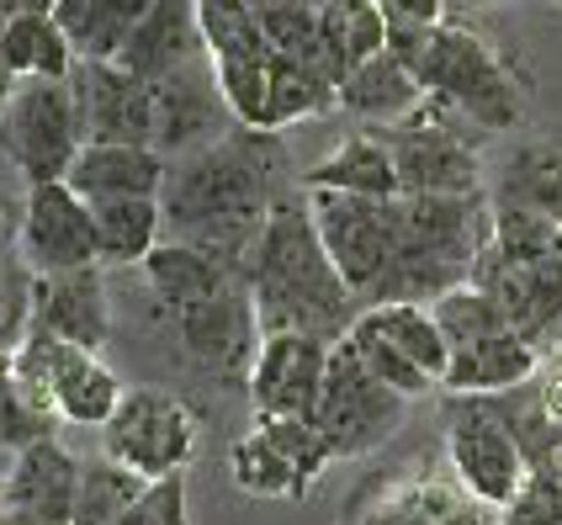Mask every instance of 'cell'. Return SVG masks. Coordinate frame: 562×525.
<instances>
[{
  "mask_svg": "<svg viewBox=\"0 0 562 525\" xmlns=\"http://www.w3.org/2000/svg\"><path fill=\"white\" fill-rule=\"evenodd\" d=\"M297 186L303 176L292 170V159L281 149V133L234 123L207 149L170 165L165 191H159L165 228H170V239L250 271L266 217Z\"/></svg>",
  "mask_w": 562,
  "mask_h": 525,
  "instance_id": "obj_1",
  "label": "cell"
},
{
  "mask_svg": "<svg viewBox=\"0 0 562 525\" xmlns=\"http://www.w3.org/2000/svg\"><path fill=\"white\" fill-rule=\"evenodd\" d=\"M144 281L155 292L159 319L170 340L181 345L191 367L213 382H250L255 350H260V313H255L250 271L213 260L196 245L159 239L144 260Z\"/></svg>",
  "mask_w": 562,
  "mask_h": 525,
  "instance_id": "obj_2",
  "label": "cell"
},
{
  "mask_svg": "<svg viewBox=\"0 0 562 525\" xmlns=\"http://www.w3.org/2000/svg\"><path fill=\"white\" fill-rule=\"evenodd\" d=\"M250 292L260 313V335H313L340 345L361 313V298L345 287L340 266L318 239L308 191H286L250 255Z\"/></svg>",
  "mask_w": 562,
  "mask_h": 525,
  "instance_id": "obj_3",
  "label": "cell"
},
{
  "mask_svg": "<svg viewBox=\"0 0 562 525\" xmlns=\"http://www.w3.org/2000/svg\"><path fill=\"white\" fill-rule=\"evenodd\" d=\"M494 239L488 191L477 197H398V249L382 271L372 303H436L451 287H468L477 255Z\"/></svg>",
  "mask_w": 562,
  "mask_h": 525,
  "instance_id": "obj_4",
  "label": "cell"
},
{
  "mask_svg": "<svg viewBox=\"0 0 562 525\" xmlns=\"http://www.w3.org/2000/svg\"><path fill=\"white\" fill-rule=\"evenodd\" d=\"M398 59L414 69L430 101L457 112L477 133H509L526 123V91L509 75V64L462 22H440L436 32L419 37H393L387 43Z\"/></svg>",
  "mask_w": 562,
  "mask_h": 525,
  "instance_id": "obj_5",
  "label": "cell"
},
{
  "mask_svg": "<svg viewBox=\"0 0 562 525\" xmlns=\"http://www.w3.org/2000/svg\"><path fill=\"white\" fill-rule=\"evenodd\" d=\"M382 144L398 170L404 197H477L488 191L483 181V155H477V127L446 112L440 101H419L408 118L382 123Z\"/></svg>",
  "mask_w": 562,
  "mask_h": 525,
  "instance_id": "obj_6",
  "label": "cell"
},
{
  "mask_svg": "<svg viewBox=\"0 0 562 525\" xmlns=\"http://www.w3.org/2000/svg\"><path fill=\"white\" fill-rule=\"evenodd\" d=\"M11 377L27 388L32 403H43L48 414H59L64 425H86V431H101L127 393L123 382H117V371L106 367L95 350L64 340V335L43 329V324H32L27 340L16 345Z\"/></svg>",
  "mask_w": 562,
  "mask_h": 525,
  "instance_id": "obj_7",
  "label": "cell"
},
{
  "mask_svg": "<svg viewBox=\"0 0 562 525\" xmlns=\"http://www.w3.org/2000/svg\"><path fill=\"white\" fill-rule=\"evenodd\" d=\"M86 149V112L75 80H22L0 112V155L27 186L64 181Z\"/></svg>",
  "mask_w": 562,
  "mask_h": 525,
  "instance_id": "obj_8",
  "label": "cell"
},
{
  "mask_svg": "<svg viewBox=\"0 0 562 525\" xmlns=\"http://www.w3.org/2000/svg\"><path fill=\"white\" fill-rule=\"evenodd\" d=\"M404 414H408V399L393 393V388L361 361L356 345L340 340L329 350V371H324V388H318L313 425L324 431L335 462L367 457L376 446H387L393 435L404 431Z\"/></svg>",
  "mask_w": 562,
  "mask_h": 525,
  "instance_id": "obj_9",
  "label": "cell"
},
{
  "mask_svg": "<svg viewBox=\"0 0 562 525\" xmlns=\"http://www.w3.org/2000/svg\"><path fill=\"white\" fill-rule=\"evenodd\" d=\"M446 462L494 515L531 478L520 435L488 409V399H472V393H446Z\"/></svg>",
  "mask_w": 562,
  "mask_h": 525,
  "instance_id": "obj_10",
  "label": "cell"
},
{
  "mask_svg": "<svg viewBox=\"0 0 562 525\" xmlns=\"http://www.w3.org/2000/svg\"><path fill=\"white\" fill-rule=\"evenodd\" d=\"M101 451H112L144 478H170L187 472L191 451H196V414L176 388H155L138 382L127 388L117 414L101 425Z\"/></svg>",
  "mask_w": 562,
  "mask_h": 525,
  "instance_id": "obj_11",
  "label": "cell"
},
{
  "mask_svg": "<svg viewBox=\"0 0 562 525\" xmlns=\"http://www.w3.org/2000/svg\"><path fill=\"white\" fill-rule=\"evenodd\" d=\"M318 239L340 266L345 287L361 298L372 292L398 249V197H356V191H308Z\"/></svg>",
  "mask_w": 562,
  "mask_h": 525,
  "instance_id": "obj_12",
  "label": "cell"
},
{
  "mask_svg": "<svg viewBox=\"0 0 562 525\" xmlns=\"http://www.w3.org/2000/svg\"><path fill=\"white\" fill-rule=\"evenodd\" d=\"M16 255L32 266V277L75 271V266H101V255H95L91 202H86L69 181L27 186V197H22V223H16Z\"/></svg>",
  "mask_w": 562,
  "mask_h": 525,
  "instance_id": "obj_13",
  "label": "cell"
},
{
  "mask_svg": "<svg viewBox=\"0 0 562 525\" xmlns=\"http://www.w3.org/2000/svg\"><path fill=\"white\" fill-rule=\"evenodd\" d=\"M356 525H499V515L451 472V462H419L376 483Z\"/></svg>",
  "mask_w": 562,
  "mask_h": 525,
  "instance_id": "obj_14",
  "label": "cell"
},
{
  "mask_svg": "<svg viewBox=\"0 0 562 525\" xmlns=\"http://www.w3.org/2000/svg\"><path fill=\"white\" fill-rule=\"evenodd\" d=\"M228 127H234V112H228V101L218 91L213 54L155 80V149L165 159L196 155L213 138H223Z\"/></svg>",
  "mask_w": 562,
  "mask_h": 525,
  "instance_id": "obj_15",
  "label": "cell"
},
{
  "mask_svg": "<svg viewBox=\"0 0 562 525\" xmlns=\"http://www.w3.org/2000/svg\"><path fill=\"white\" fill-rule=\"evenodd\" d=\"M329 350H335V345L313 340V335H266L260 350H255L250 382H245L255 414L313 420L324 371H329Z\"/></svg>",
  "mask_w": 562,
  "mask_h": 525,
  "instance_id": "obj_16",
  "label": "cell"
},
{
  "mask_svg": "<svg viewBox=\"0 0 562 525\" xmlns=\"http://www.w3.org/2000/svg\"><path fill=\"white\" fill-rule=\"evenodd\" d=\"M86 144H155V86L123 64H75Z\"/></svg>",
  "mask_w": 562,
  "mask_h": 525,
  "instance_id": "obj_17",
  "label": "cell"
},
{
  "mask_svg": "<svg viewBox=\"0 0 562 525\" xmlns=\"http://www.w3.org/2000/svg\"><path fill=\"white\" fill-rule=\"evenodd\" d=\"M75 494H80V457L59 435L22 446L0 478V504L37 525H75Z\"/></svg>",
  "mask_w": 562,
  "mask_h": 525,
  "instance_id": "obj_18",
  "label": "cell"
},
{
  "mask_svg": "<svg viewBox=\"0 0 562 525\" xmlns=\"http://www.w3.org/2000/svg\"><path fill=\"white\" fill-rule=\"evenodd\" d=\"M101 271L106 266H75V271L32 277V324H43V329H54V335L101 356V345L112 335V303H106Z\"/></svg>",
  "mask_w": 562,
  "mask_h": 525,
  "instance_id": "obj_19",
  "label": "cell"
},
{
  "mask_svg": "<svg viewBox=\"0 0 562 525\" xmlns=\"http://www.w3.org/2000/svg\"><path fill=\"white\" fill-rule=\"evenodd\" d=\"M207 59V32H202V5L196 0H149L144 22L133 27L123 48V69H133L138 80H165L187 64Z\"/></svg>",
  "mask_w": 562,
  "mask_h": 525,
  "instance_id": "obj_20",
  "label": "cell"
},
{
  "mask_svg": "<svg viewBox=\"0 0 562 525\" xmlns=\"http://www.w3.org/2000/svg\"><path fill=\"white\" fill-rule=\"evenodd\" d=\"M165 176H170V159L155 144H86L64 181L86 202H106V197H159Z\"/></svg>",
  "mask_w": 562,
  "mask_h": 525,
  "instance_id": "obj_21",
  "label": "cell"
},
{
  "mask_svg": "<svg viewBox=\"0 0 562 525\" xmlns=\"http://www.w3.org/2000/svg\"><path fill=\"white\" fill-rule=\"evenodd\" d=\"M488 208H515L562 223V144L552 138H520L499 159L488 181Z\"/></svg>",
  "mask_w": 562,
  "mask_h": 525,
  "instance_id": "obj_22",
  "label": "cell"
},
{
  "mask_svg": "<svg viewBox=\"0 0 562 525\" xmlns=\"http://www.w3.org/2000/svg\"><path fill=\"white\" fill-rule=\"evenodd\" d=\"M536 371H541V350L520 329H499L488 340H472L462 350H451L440 393H509V388L531 382Z\"/></svg>",
  "mask_w": 562,
  "mask_h": 525,
  "instance_id": "obj_23",
  "label": "cell"
},
{
  "mask_svg": "<svg viewBox=\"0 0 562 525\" xmlns=\"http://www.w3.org/2000/svg\"><path fill=\"white\" fill-rule=\"evenodd\" d=\"M303 191H356V197H404L398 191V170L393 155L382 144L376 127L350 133L345 144H335L329 155L303 170Z\"/></svg>",
  "mask_w": 562,
  "mask_h": 525,
  "instance_id": "obj_24",
  "label": "cell"
},
{
  "mask_svg": "<svg viewBox=\"0 0 562 525\" xmlns=\"http://www.w3.org/2000/svg\"><path fill=\"white\" fill-rule=\"evenodd\" d=\"M419 101H425V86L414 80V69H408L393 48H382V54H372L367 64H356L340 80V107L356 112V118H367L372 127L408 118Z\"/></svg>",
  "mask_w": 562,
  "mask_h": 525,
  "instance_id": "obj_25",
  "label": "cell"
},
{
  "mask_svg": "<svg viewBox=\"0 0 562 525\" xmlns=\"http://www.w3.org/2000/svg\"><path fill=\"white\" fill-rule=\"evenodd\" d=\"M95 217V255L106 271L117 266H144L149 249L165 239V202L159 197H106L91 202Z\"/></svg>",
  "mask_w": 562,
  "mask_h": 525,
  "instance_id": "obj_26",
  "label": "cell"
},
{
  "mask_svg": "<svg viewBox=\"0 0 562 525\" xmlns=\"http://www.w3.org/2000/svg\"><path fill=\"white\" fill-rule=\"evenodd\" d=\"M144 11H149V0H59L54 5L75 59H91V64L123 59L127 37L144 22Z\"/></svg>",
  "mask_w": 562,
  "mask_h": 525,
  "instance_id": "obj_27",
  "label": "cell"
},
{
  "mask_svg": "<svg viewBox=\"0 0 562 525\" xmlns=\"http://www.w3.org/2000/svg\"><path fill=\"white\" fill-rule=\"evenodd\" d=\"M5 64L16 80H69L80 59L54 11H5Z\"/></svg>",
  "mask_w": 562,
  "mask_h": 525,
  "instance_id": "obj_28",
  "label": "cell"
},
{
  "mask_svg": "<svg viewBox=\"0 0 562 525\" xmlns=\"http://www.w3.org/2000/svg\"><path fill=\"white\" fill-rule=\"evenodd\" d=\"M329 107H340V86L329 75H318L313 64L277 54V64H271V96H266V112H260V133H281L292 123L324 118Z\"/></svg>",
  "mask_w": 562,
  "mask_h": 525,
  "instance_id": "obj_29",
  "label": "cell"
},
{
  "mask_svg": "<svg viewBox=\"0 0 562 525\" xmlns=\"http://www.w3.org/2000/svg\"><path fill=\"white\" fill-rule=\"evenodd\" d=\"M356 324H367V329H376L382 340H393L408 361H419L436 382L446 377V367H451V345L440 335L430 303H372V309L356 313Z\"/></svg>",
  "mask_w": 562,
  "mask_h": 525,
  "instance_id": "obj_30",
  "label": "cell"
},
{
  "mask_svg": "<svg viewBox=\"0 0 562 525\" xmlns=\"http://www.w3.org/2000/svg\"><path fill=\"white\" fill-rule=\"evenodd\" d=\"M155 478L133 472L127 462H117L112 451L80 457V494H75V525H117L144 499Z\"/></svg>",
  "mask_w": 562,
  "mask_h": 525,
  "instance_id": "obj_31",
  "label": "cell"
},
{
  "mask_svg": "<svg viewBox=\"0 0 562 525\" xmlns=\"http://www.w3.org/2000/svg\"><path fill=\"white\" fill-rule=\"evenodd\" d=\"M228 472H234V489L250 499H308L297 467L286 462V451L260 425H250L228 446Z\"/></svg>",
  "mask_w": 562,
  "mask_h": 525,
  "instance_id": "obj_32",
  "label": "cell"
},
{
  "mask_svg": "<svg viewBox=\"0 0 562 525\" xmlns=\"http://www.w3.org/2000/svg\"><path fill=\"white\" fill-rule=\"evenodd\" d=\"M430 309H436V324H440V335H446L451 350H462V345H472V340H488V335H499V329H515L509 313H504L477 281L451 287V292L436 298Z\"/></svg>",
  "mask_w": 562,
  "mask_h": 525,
  "instance_id": "obj_33",
  "label": "cell"
},
{
  "mask_svg": "<svg viewBox=\"0 0 562 525\" xmlns=\"http://www.w3.org/2000/svg\"><path fill=\"white\" fill-rule=\"evenodd\" d=\"M345 340L356 345V350H361V361H367V367H372L376 377H382V382L393 388V393H404L408 403L440 393V382L430 377V371L419 367V361H408L398 345L382 340V335H376V329H367V324H350V335H345Z\"/></svg>",
  "mask_w": 562,
  "mask_h": 525,
  "instance_id": "obj_34",
  "label": "cell"
},
{
  "mask_svg": "<svg viewBox=\"0 0 562 525\" xmlns=\"http://www.w3.org/2000/svg\"><path fill=\"white\" fill-rule=\"evenodd\" d=\"M59 425H64L59 414H48L43 403H32L27 388L11 371H0V457H16L32 440L59 435Z\"/></svg>",
  "mask_w": 562,
  "mask_h": 525,
  "instance_id": "obj_35",
  "label": "cell"
},
{
  "mask_svg": "<svg viewBox=\"0 0 562 525\" xmlns=\"http://www.w3.org/2000/svg\"><path fill=\"white\" fill-rule=\"evenodd\" d=\"M255 425H260V431L286 451V462L297 467L303 494H313V489H318V478H324V467L335 462V451H329L324 431H318L313 420H286V414H255Z\"/></svg>",
  "mask_w": 562,
  "mask_h": 525,
  "instance_id": "obj_36",
  "label": "cell"
},
{
  "mask_svg": "<svg viewBox=\"0 0 562 525\" xmlns=\"http://www.w3.org/2000/svg\"><path fill=\"white\" fill-rule=\"evenodd\" d=\"M32 329V266L0 255V350H16Z\"/></svg>",
  "mask_w": 562,
  "mask_h": 525,
  "instance_id": "obj_37",
  "label": "cell"
},
{
  "mask_svg": "<svg viewBox=\"0 0 562 525\" xmlns=\"http://www.w3.org/2000/svg\"><path fill=\"white\" fill-rule=\"evenodd\" d=\"M117 525H191V515H187V472L155 478V483L144 489V499H138Z\"/></svg>",
  "mask_w": 562,
  "mask_h": 525,
  "instance_id": "obj_38",
  "label": "cell"
},
{
  "mask_svg": "<svg viewBox=\"0 0 562 525\" xmlns=\"http://www.w3.org/2000/svg\"><path fill=\"white\" fill-rule=\"evenodd\" d=\"M382 11V27H387V43L393 37H419V32H436L446 16V0H372Z\"/></svg>",
  "mask_w": 562,
  "mask_h": 525,
  "instance_id": "obj_39",
  "label": "cell"
},
{
  "mask_svg": "<svg viewBox=\"0 0 562 525\" xmlns=\"http://www.w3.org/2000/svg\"><path fill=\"white\" fill-rule=\"evenodd\" d=\"M499 525H562V489L526 478V489L499 510Z\"/></svg>",
  "mask_w": 562,
  "mask_h": 525,
  "instance_id": "obj_40",
  "label": "cell"
},
{
  "mask_svg": "<svg viewBox=\"0 0 562 525\" xmlns=\"http://www.w3.org/2000/svg\"><path fill=\"white\" fill-rule=\"evenodd\" d=\"M531 388H536V403H541V414L562 425V356H541V371L531 377Z\"/></svg>",
  "mask_w": 562,
  "mask_h": 525,
  "instance_id": "obj_41",
  "label": "cell"
},
{
  "mask_svg": "<svg viewBox=\"0 0 562 525\" xmlns=\"http://www.w3.org/2000/svg\"><path fill=\"white\" fill-rule=\"evenodd\" d=\"M16 75H11V64H5V5H0V112H5V101L16 96Z\"/></svg>",
  "mask_w": 562,
  "mask_h": 525,
  "instance_id": "obj_42",
  "label": "cell"
},
{
  "mask_svg": "<svg viewBox=\"0 0 562 525\" xmlns=\"http://www.w3.org/2000/svg\"><path fill=\"white\" fill-rule=\"evenodd\" d=\"M16 223H22V217H11V202H5V191H0V255L16 239Z\"/></svg>",
  "mask_w": 562,
  "mask_h": 525,
  "instance_id": "obj_43",
  "label": "cell"
},
{
  "mask_svg": "<svg viewBox=\"0 0 562 525\" xmlns=\"http://www.w3.org/2000/svg\"><path fill=\"white\" fill-rule=\"evenodd\" d=\"M5 11H54L59 0H0Z\"/></svg>",
  "mask_w": 562,
  "mask_h": 525,
  "instance_id": "obj_44",
  "label": "cell"
},
{
  "mask_svg": "<svg viewBox=\"0 0 562 525\" xmlns=\"http://www.w3.org/2000/svg\"><path fill=\"white\" fill-rule=\"evenodd\" d=\"M0 525H37V521H27V515H16V510H5V504H0Z\"/></svg>",
  "mask_w": 562,
  "mask_h": 525,
  "instance_id": "obj_45",
  "label": "cell"
},
{
  "mask_svg": "<svg viewBox=\"0 0 562 525\" xmlns=\"http://www.w3.org/2000/svg\"><path fill=\"white\" fill-rule=\"evenodd\" d=\"M11 356H16V350H0V371H11Z\"/></svg>",
  "mask_w": 562,
  "mask_h": 525,
  "instance_id": "obj_46",
  "label": "cell"
},
{
  "mask_svg": "<svg viewBox=\"0 0 562 525\" xmlns=\"http://www.w3.org/2000/svg\"><path fill=\"white\" fill-rule=\"evenodd\" d=\"M5 462H11V457H0V478H5Z\"/></svg>",
  "mask_w": 562,
  "mask_h": 525,
  "instance_id": "obj_47",
  "label": "cell"
},
{
  "mask_svg": "<svg viewBox=\"0 0 562 525\" xmlns=\"http://www.w3.org/2000/svg\"><path fill=\"white\" fill-rule=\"evenodd\" d=\"M483 5H504V0H483Z\"/></svg>",
  "mask_w": 562,
  "mask_h": 525,
  "instance_id": "obj_48",
  "label": "cell"
},
{
  "mask_svg": "<svg viewBox=\"0 0 562 525\" xmlns=\"http://www.w3.org/2000/svg\"><path fill=\"white\" fill-rule=\"evenodd\" d=\"M547 5H558V11H562V0H547Z\"/></svg>",
  "mask_w": 562,
  "mask_h": 525,
  "instance_id": "obj_49",
  "label": "cell"
},
{
  "mask_svg": "<svg viewBox=\"0 0 562 525\" xmlns=\"http://www.w3.org/2000/svg\"><path fill=\"white\" fill-rule=\"evenodd\" d=\"M552 356H562V345H558V350H552Z\"/></svg>",
  "mask_w": 562,
  "mask_h": 525,
  "instance_id": "obj_50",
  "label": "cell"
}]
</instances>
